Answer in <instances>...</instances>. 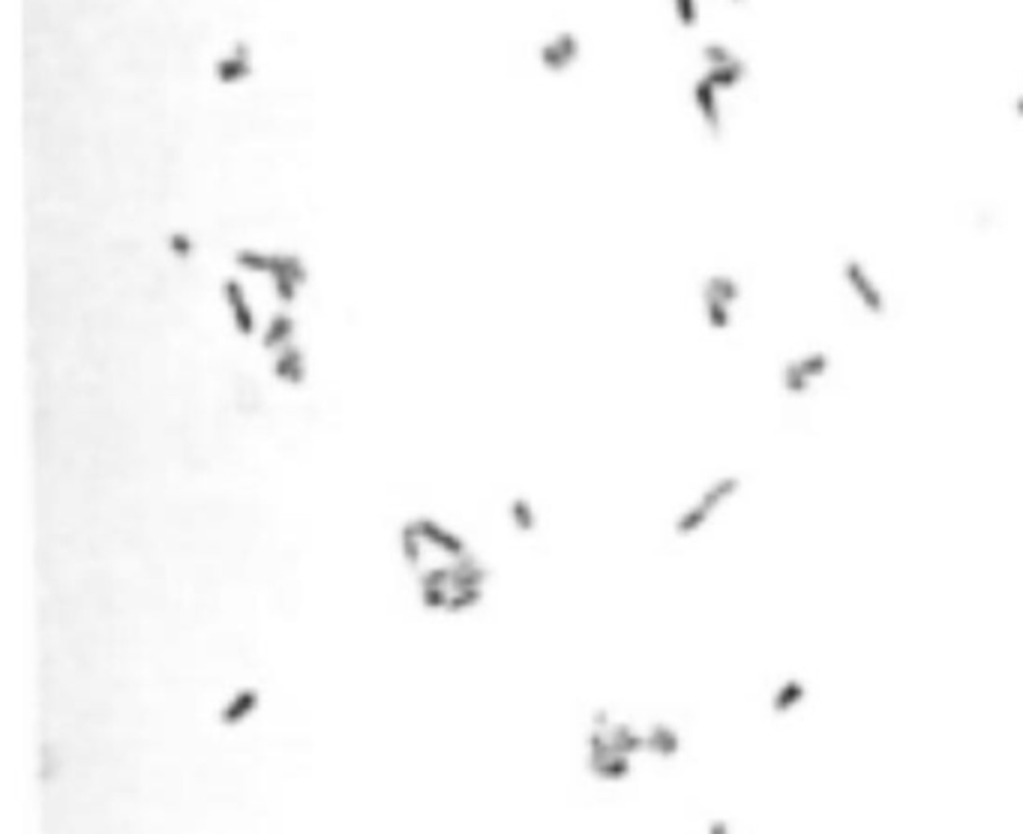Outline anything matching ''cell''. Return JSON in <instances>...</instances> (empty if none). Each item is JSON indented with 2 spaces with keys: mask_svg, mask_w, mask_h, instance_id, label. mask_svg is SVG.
<instances>
[{
  "mask_svg": "<svg viewBox=\"0 0 1023 834\" xmlns=\"http://www.w3.org/2000/svg\"><path fill=\"white\" fill-rule=\"evenodd\" d=\"M744 492V478L739 471H721L708 478L685 505L672 516V534L678 541L699 537L708 525H714L723 516L726 507H732Z\"/></svg>",
  "mask_w": 1023,
  "mask_h": 834,
  "instance_id": "obj_1",
  "label": "cell"
},
{
  "mask_svg": "<svg viewBox=\"0 0 1023 834\" xmlns=\"http://www.w3.org/2000/svg\"><path fill=\"white\" fill-rule=\"evenodd\" d=\"M834 372V354L825 345H802L777 363V390L784 399L802 402L822 390Z\"/></svg>",
  "mask_w": 1023,
  "mask_h": 834,
  "instance_id": "obj_2",
  "label": "cell"
},
{
  "mask_svg": "<svg viewBox=\"0 0 1023 834\" xmlns=\"http://www.w3.org/2000/svg\"><path fill=\"white\" fill-rule=\"evenodd\" d=\"M744 303V285L730 271H712L699 282V312L703 325L717 336H726L735 330L739 309Z\"/></svg>",
  "mask_w": 1023,
  "mask_h": 834,
  "instance_id": "obj_3",
  "label": "cell"
},
{
  "mask_svg": "<svg viewBox=\"0 0 1023 834\" xmlns=\"http://www.w3.org/2000/svg\"><path fill=\"white\" fill-rule=\"evenodd\" d=\"M840 282L847 289L849 300L856 303L858 312L870 321H883L892 316V300L883 282L876 280L874 271L861 262L858 256H843L840 258Z\"/></svg>",
  "mask_w": 1023,
  "mask_h": 834,
  "instance_id": "obj_4",
  "label": "cell"
},
{
  "mask_svg": "<svg viewBox=\"0 0 1023 834\" xmlns=\"http://www.w3.org/2000/svg\"><path fill=\"white\" fill-rule=\"evenodd\" d=\"M487 579H489V570L483 568V561L474 552L451 561V600H447V613L460 615L474 606H480L483 595H487Z\"/></svg>",
  "mask_w": 1023,
  "mask_h": 834,
  "instance_id": "obj_5",
  "label": "cell"
},
{
  "mask_svg": "<svg viewBox=\"0 0 1023 834\" xmlns=\"http://www.w3.org/2000/svg\"><path fill=\"white\" fill-rule=\"evenodd\" d=\"M699 55H703V64H705V69L699 76H703L717 94L735 91V87H739L744 78H748V73H750L748 60L735 55V51L726 46V42L708 40V42H703Z\"/></svg>",
  "mask_w": 1023,
  "mask_h": 834,
  "instance_id": "obj_6",
  "label": "cell"
},
{
  "mask_svg": "<svg viewBox=\"0 0 1023 834\" xmlns=\"http://www.w3.org/2000/svg\"><path fill=\"white\" fill-rule=\"evenodd\" d=\"M265 276L271 280L276 300L289 309L298 300L303 285L310 282V267L298 253H271V265H267Z\"/></svg>",
  "mask_w": 1023,
  "mask_h": 834,
  "instance_id": "obj_7",
  "label": "cell"
},
{
  "mask_svg": "<svg viewBox=\"0 0 1023 834\" xmlns=\"http://www.w3.org/2000/svg\"><path fill=\"white\" fill-rule=\"evenodd\" d=\"M582 58V40L573 31H559L552 37H546L537 49V60H541L543 73L550 76H561L579 64Z\"/></svg>",
  "mask_w": 1023,
  "mask_h": 834,
  "instance_id": "obj_8",
  "label": "cell"
},
{
  "mask_svg": "<svg viewBox=\"0 0 1023 834\" xmlns=\"http://www.w3.org/2000/svg\"><path fill=\"white\" fill-rule=\"evenodd\" d=\"M220 294H222V303H226V309L231 316V327H235L240 336L249 339V336L262 334V325H258L256 309L247 298V285L240 282V276H226V280L220 282Z\"/></svg>",
  "mask_w": 1023,
  "mask_h": 834,
  "instance_id": "obj_9",
  "label": "cell"
},
{
  "mask_svg": "<svg viewBox=\"0 0 1023 834\" xmlns=\"http://www.w3.org/2000/svg\"><path fill=\"white\" fill-rule=\"evenodd\" d=\"M721 96L723 94H717L703 76H696L694 85H690V100H694V109L699 114V123H703L705 136L712 139V141H721L723 132H726V114H723Z\"/></svg>",
  "mask_w": 1023,
  "mask_h": 834,
  "instance_id": "obj_10",
  "label": "cell"
},
{
  "mask_svg": "<svg viewBox=\"0 0 1023 834\" xmlns=\"http://www.w3.org/2000/svg\"><path fill=\"white\" fill-rule=\"evenodd\" d=\"M417 597L426 613H447V600H451V561L426 564L424 570H417Z\"/></svg>",
  "mask_w": 1023,
  "mask_h": 834,
  "instance_id": "obj_11",
  "label": "cell"
},
{
  "mask_svg": "<svg viewBox=\"0 0 1023 834\" xmlns=\"http://www.w3.org/2000/svg\"><path fill=\"white\" fill-rule=\"evenodd\" d=\"M415 525H417V532L426 541L429 550L438 552L447 561H456V559H462V555L471 552L460 532H453V528H447L444 523H438V519H433V516H415Z\"/></svg>",
  "mask_w": 1023,
  "mask_h": 834,
  "instance_id": "obj_12",
  "label": "cell"
},
{
  "mask_svg": "<svg viewBox=\"0 0 1023 834\" xmlns=\"http://www.w3.org/2000/svg\"><path fill=\"white\" fill-rule=\"evenodd\" d=\"M253 73H256V55L247 40H235L226 55H220L217 64H213V76H217L220 85H240Z\"/></svg>",
  "mask_w": 1023,
  "mask_h": 834,
  "instance_id": "obj_13",
  "label": "cell"
},
{
  "mask_svg": "<svg viewBox=\"0 0 1023 834\" xmlns=\"http://www.w3.org/2000/svg\"><path fill=\"white\" fill-rule=\"evenodd\" d=\"M271 375L285 388H301L310 375V363H307V352H303L301 343H292L280 348V352L271 354Z\"/></svg>",
  "mask_w": 1023,
  "mask_h": 834,
  "instance_id": "obj_14",
  "label": "cell"
},
{
  "mask_svg": "<svg viewBox=\"0 0 1023 834\" xmlns=\"http://www.w3.org/2000/svg\"><path fill=\"white\" fill-rule=\"evenodd\" d=\"M811 699V685L802 676H784L768 694V712L775 717H789Z\"/></svg>",
  "mask_w": 1023,
  "mask_h": 834,
  "instance_id": "obj_15",
  "label": "cell"
},
{
  "mask_svg": "<svg viewBox=\"0 0 1023 834\" xmlns=\"http://www.w3.org/2000/svg\"><path fill=\"white\" fill-rule=\"evenodd\" d=\"M258 705H262V690L247 685V687H238L235 694H231L226 703L220 705L217 712V723L226 726V730H235V726H244L249 717L258 712Z\"/></svg>",
  "mask_w": 1023,
  "mask_h": 834,
  "instance_id": "obj_16",
  "label": "cell"
},
{
  "mask_svg": "<svg viewBox=\"0 0 1023 834\" xmlns=\"http://www.w3.org/2000/svg\"><path fill=\"white\" fill-rule=\"evenodd\" d=\"M645 730V753L654 759L672 762L685 748V739H681V730L669 721H651Z\"/></svg>",
  "mask_w": 1023,
  "mask_h": 834,
  "instance_id": "obj_17",
  "label": "cell"
},
{
  "mask_svg": "<svg viewBox=\"0 0 1023 834\" xmlns=\"http://www.w3.org/2000/svg\"><path fill=\"white\" fill-rule=\"evenodd\" d=\"M258 339H262V348H265L267 354H274V352H280V348H285V345L298 343V318H294L285 307L276 309L274 316L265 321V327H262V334H258Z\"/></svg>",
  "mask_w": 1023,
  "mask_h": 834,
  "instance_id": "obj_18",
  "label": "cell"
},
{
  "mask_svg": "<svg viewBox=\"0 0 1023 834\" xmlns=\"http://www.w3.org/2000/svg\"><path fill=\"white\" fill-rule=\"evenodd\" d=\"M606 735H609V741H613L615 753H622V757L636 759L645 753V730L633 726L631 721H618L615 717V721L606 726Z\"/></svg>",
  "mask_w": 1023,
  "mask_h": 834,
  "instance_id": "obj_19",
  "label": "cell"
},
{
  "mask_svg": "<svg viewBox=\"0 0 1023 834\" xmlns=\"http://www.w3.org/2000/svg\"><path fill=\"white\" fill-rule=\"evenodd\" d=\"M505 514H507V523L514 525V532L519 534H534L537 528H541V514H537L534 501L528 496H510Z\"/></svg>",
  "mask_w": 1023,
  "mask_h": 834,
  "instance_id": "obj_20",
  "label": "cell"
},
{
  "mask_svg": "<svg viewBox=\"0 0 1023 834\" xmlns=\"http://www.w3.org/2000/svg\"><path fill=\"white\" fill-rule=\"evenodd\" d=\"M426 541L424 537H420V532H417V525H415V519H408V523H402L399 525V552H402V561H406V568H411V570H424L426 564H424V555H426Z\"/></svg>",
  "mask_w": 1023,
  "mask_h": 834,
  "instance_id": "obj_21",
  "label": "cell"
},
{
  "mask_svg": "<svg viewBox=\"0 0 1023 834\" xmlns=\"http://www.w3.org/2000/svg\"><path fill=\"white\" fill-rule=\"evenodd\" d=\"M588 775L600 780V784H622L633 775V759L631 757H622V753H613V757L595 762V766H586Z\"/></svg>",
  "mask_w": 1023,
  "mask_h": 834,
  "instance_id": "obj_22",
  "label": "cell"
},
{
  "mask_svg": "<svg viewBox=\"0 0 1023 834\" xmlns=\"http://www.w3.org/2000/svg\"><path fill=\"white\" fill-rule=\"evenodd\" d=\"M166 247H168V253L177 258V262H190V258L195 256V240H193V235H186L184 229L168 231V235H166Z\"/></svg>",
  "mask_w": 1023,
  "mask_h": 834,
  "instance_id": "obj_23",
  "label": "cell"
},
{
  "mask_svg": "<svg viewBox=\"0 0 1023 834\" xmlns=\"http://www.w3.org/2000/svg\"><path fill=\"white\" fill-rule=\"evenodd\" d=\"M672 13H676L681 28H696V22H699L696 0H672Z\"/></svg>",
  "mask_w": 1023,
  "mask_h": 834,
  "instance_id": "obj_24",
  "label": "cell"
},
{
  "mask_svg": "<svg viewBox=\"0 0 1023 834\" xmlns=\"http://www.w3.org/2000/svg\"><path fill=\"white\" fill-rule=\"evenodd\" d=\"M58 775V753L51 744H42L40 748V780L42 784H49V780H55Z\"/></svg>",
  "mask_w": 1023,
  "mask_h": 834,
  "instance_id": "obj_25",
  "label": "cell"
},
{
  "mask_svg": "<svg viewBox=\"0 0 1023 834\" xmlns=\"http://www.w3.org/2000/svg\"><path fill=\"white\" fill-rule=\"evenodd\" d=\"M705 834H735V831L723 816H712V820L705 822Z\"/></svg>",
  "mask_w": 1023,
  "mask_h": 834,
  "instance_id": "obj_26",
  "label": "cell"
},
{
  "mask_svg": "<svg viewBox=\"0 0 1023 834\" xmlns=\"http://www.w3.org/2000/svg\"><path fill=\"white\" fill-rule=\"evenodd\" d=\"M1011 112L1018 114V118L1023 121V91H1020V94H1018V96H1014V100H1011Z\"/></svg>",
  "mask_w": 1023,
  "mask_h": 834,
  "instance_id": "obj_27",
  "label": "cell"
},
{
  "mask_svg": "<svg viewBox=\"0 0 1023 834\" xmlns=\"http://www.w3.org/2000/svg\"><path fill=\"white\" fill-rule=\"evenodd\" d=\"M735 4H744V0H735Z\"/></svg>",
  "mask_w": 1023,
  "mask_h": 834,
  "instance_id": "obj_28",
  "label": "cell"
}]
</instances>
